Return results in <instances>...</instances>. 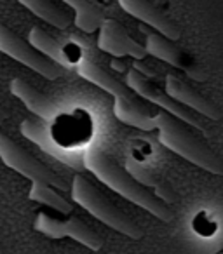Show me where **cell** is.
<instances>
[{
	"label": "cell",
	"instance_id": "6da1fadb",
	"mask_svg": "<svg viewBox=\"0 0 223 254\" xmlns=\"http://www.w3.org/2000/svg\"><path fill=\"white\" fill-rule=\"evenodd\" d=\"M82 160H84L85 169L91 171L99 181H103L106 187L112 188L115 193L122 195L129 202L140 205L142 209L149 211L150 214L162 219V221H173V211L167 207V204H162L160 200H157L152 191H149L142 185L136 183L126 173L124 167L119 166V162L115 159L108 157L101 150L92 148L84 153Z\"/></svg>",
	"mask_w": 223,
	"mask_h": 254
},
{
	"label": "cell",
	"instance_id": "7a4b0ae2",
	"mask_svg": "<svg viewBox=\"0 0 223 254\" xmlns=\"http://www.w3.org/2000/svg\"><path fill=\"white\" fill-rule=\"evenodd\" d=\"M153 122L155 129L159 131V141L166 148L208 173L223 174V160L208 145L195 138L183 122L173 119L166 112L155 113Z\"/></svg>",
	"mask_w": 223,
	"mask_h": 254
},
{
	"label": "cell",
	"instance_id": "3957f363",
	"mask_svg": "<svg viewBox=\"0 0 223 254\" xmlns=\"http://www.w3.org/2000/svg\"><path fill=\"white\" fill-rule=\"evenodd\" d=\"M72 198L80 207L91 212L96 219L105 223L110 228H114L115 232L135 240H140L143 237V230L136 225L135 219L122 212L115 204H112L87 178L80 176V174H77L72 181Z\"/></svg>",
	"mask_w": 223,
	"mask_h": 254
},
{
	"label": "cell",
	"instance_id": "277c9868",
	"mask_svg": "<svg viewBox=\"0 0 223 254\" xmlns=\"http://www.w3.org/2000/svg\"><path fill=\"white\" fill-rule=\"evenodd\" d=\"M0 159L12 171L28 178L32 183H42L51 188L58 187L61 190H68V185L56 173H53L49 167L44 166L40 160H37L32 153L21 148L4 132H0Z\"/></svg>",
	"mask_w": 223,
	"mask_h": 254
},
{
	"label": "cell",
	"instance_id": "5b68a950",
	"mask_svg": "<svg viewBox=\"0 0 223 254\" xmlns=\"http://www.w3.org/2000/svg\"><path fill=\"white\" fill-rule=\"evenodd\" d=\"M0 53H4L5 56L12 58L49 80H54L65 73L63 68L37 53L26 40H23L18 33L7 28L4 23H0Z\"/></svg>",
	"mask_w": 223,
	"mask_h": 254
},
{
	"label": "cell",
	"instance_id": "8992f818",
	"mask_svg": "<svg viewBox=\"0 0 223 254\" xmlns=\"http://www.w3.org/2000/svg\"><path fill=\"white\" fill-rule=\"evenodd\" d=\"M126 87H128L136 98L140 96V98H145L147 101L155 103L157 106L166 110L167 115H171L173 119L180 120V122H183V124H188V126L197 127L201 131H206L204 124L199 120V117L195 115L194 112H190V110L178 105L176 101H173L166 92H162L157 85H153L149 78L140 75L136 70H128V75H126Z\"/></svg>",
	"mask_w": 223,
	"mask_h": 254
},
{
	"label": "cell",
	"instance_id": "52a82bcc",
	"mask_svg": "<svg viewBox=\"0 0 223 254\" xmlns=\"http://www.w3.org/2000/svg\"><path fill=\"white\" fill-rule=\"evenodd\" d=\"M98 47L106 54H112L115 58L131 56L136 61H142L147 56L145 47L140 46L131 35L124 30V26L115 19H105V23L99 28Z\"/></svg>",
	"mask_w": 223,
	"mask_h": 254
},
{
	"label": "cell",
	"instance_id": "ba28073f",
	"mask_svg": "<svg viewBox=\"0 0 223 254\" xmlns=\"http://www.w3.org/2000/svg\"><path fill=\"white\" fill-rule=\"evenodd\" d=\"M145 53L150 56L157 58V60L164 61V63L171 64V66L178 68V70H183L188 77H192L194 80L202 82L206 80V75L194 61H190L180 49L176 47V44L171 42V40L164 39L162 35L155 32L147 33L145 39Z\"/></svg>",
	"mask_w": 223,
	"mask_h": 254
},
{
	"label": "cell",
	"instance_id": "9c48e42d",
	"mask_svg": "<svg viewBox=\"0 0 223 254\" xmlns=\"http://www.w3.org/2000/svg\"><path fill=\"white\" fill-rule=\"evenodd\" d=\"M121 7L124 9L128 14H131L133 18L142 19L143 23H147L149 26H152L155 30V33L162 35L164 39L176 42L180 40L181 33L180 28L176 26V23L169 18L167 14H164V11H160L155 4L150 2H143V0H121L119 2Z\"/></svg>",
	"mask_w": 223,
	"mask_h": 254
},
{
	"label": "cell",
	"instance_id": "30bf717a",
	"mask_svg": "<svg viewBox=\"0 0 223 254\" xmlns=\"http://www.w3.org/2000/svg\"><path fill=\"white\" fill-rule=\"evenodd\" d=\"M166 94L169 96L173 101L181 105L187 110H194V113H201L204 117H209L213 120L220 119V112L213 101H209L206 96H202L195 87L181 80L180 77L169 73L166 77Z\"/></svg>",
	"mask_w": 223,
	"mask_h": 254
},
{
	"label": "cell",
	"instance_id": "8fae6325",
	"mask_svg": "<svg viewBox=\"0 0 223 254\" xmlns=\"http://www.w3.org/2000/svg\"><path fill=\"white\" fill-rule=\"evenodd\" d=\"M11 92L23 101V105L30 110L32 113H35L40 120H46V122H53L58 117L60 110L54 105V101L51 98H47L46 94L35 89L33 85H30L23 78H12L11 84H9Z\"/></svg>",
	"mask_w": 223,
	"mask_h": 254
},
{
	"label": "cell",
	"instance_id": "7c38bea8",
	"mask_svg": "<svg viewBox=\"0 0 223 254\" xmlns=\"http://www.w3.org/2000/svg\"><path fill=\"white\" fill-rule=\"evenodd\" d=\"M114 113L121 122L133 126L142 131H153L155 122L150 110L143 106L136 99V96H126V98H114Z\"/></svg>",
	"mask_w": 223,
	"mask_h": 254
},
{
	"label": "cell",
	"instance_id": "4fadbf2b",
	"mask_svg": "<svg viewBox=\"0 0 223 254\" xmlns=\"http://www.w3.org/2000/svg\"><path fill=\"white\" fill-rule=\"evenodd\" d=\"M28 44L37 51L39 54H42L44 58H47L49 61H53L54 64L65 68L74 66V63L68 58V47L67 44H61L60 40H56L54 37H51L46 30L33 26L28 33Z\"/></svg>",
	"mask_w": 223,
	"mask_h": 254
},
{
	"label": "cell",
	"instance_id": "5bb4252c",
	"mask_svg": "<svg viewBox=\"0 0 223 254\" xmlns=\"http://www.w3.org/2000/svg\"><path fill=\"white\" fill-rule=\"evenodd\" d=\"M67 5L75 12V26L84 33H94L105 23V11L101 5L92 4L87 0H67Z\"/></svg>",
	"mask_w": 223,
	"mask_h": 254
},
{
	"label": "cell",
	"instance_id": "9a60e30c",
	"mask_svg": "<svg viewBox=\"0 0 223 254\" xmlns=\"http://www.w3.org/2000/svg\"><path fill=\"white\" fill-rule=\"evenodd\" d=\"M21 5H25L37 18L44 19L54 28L65 30L72 23V18L68 16V12H65L61 7H58L53 2H47V0H21Z\"/></svg>",
	"mask_w": 223,
	"mask_h": 254
},
{
	"label": "cell",
	"instance_id": "2e32d148",
	"mask_svg": "<svg viewBox=\"0 0 223 254\" xmlns=\"http://www.w3.org/2000/svg\"><path fill=\"white\" fill-rule=\"evenodd\" d=\"M21 132H23V136H26V138L32 139L33 143H37L39 146H42L49 155L56 157V159H60V160H67V162H70V160L63 155V152H61L60 146L54 143L53 136L49 134V129L44 126L42 120H32V119L25 120L23 126H21Z\"/></svg>",
	"mask_w": 223,
	"mask_h": 254
},
{
	"label": "cell",
	"instance_id": "e0dca14e",
	"mask_svg": "<svg viewBox=\"0 0 223 254\" xmlns=\"http://www.w3.org/2000/svg\"><path fill=\"white\" fill-rule=\"evenodd\" d=\"M65 228H67V237H72L74 240L84 244L89 249L99 251L103 247V237L98 232H94L89 225H85L77 216H70V219L65 221Z\"/></svg>",
	"mask_w": 223,
	"mask_h": 254
},
{
	"label": "cell",
	"instance_id": "ac0fdd59",
	"mask_svg": "<svg viewBox=\"0 0 223 254\" xmlns=\"http://www.w3.org/2000/svg\"><path fill=\"white\" fill-rule=\"evenodd\" d=\"M28 197L32 198V200L39 202V204L49 205V207L56 209V211L61 212V214H68L72 209L70 204H68L60 193H56L54 188L47 187V185H42V183H32Z\"/></svg>",
	"mask_w": 223,
	"mask_h": 254
},
{
	"label": "cell",
	"instance_id": "d6986e66",
	"mask_svg": "<svg viewBox=\"0 0 223 254\" xmlns=\"http://www.w3.org/2000/svg\"><path fill=\"white\" fill-rule=\"evenodd\" d=\"M126 173H128L136 183L142 185L143 188H147V187L157 188L160 181H162V180H159V176H157L152 169H149V167H145L143 164H140L138 160H135L133 157H128V160H126Z\"/></svg>",
	"mask_w": 223,
	"mask_h": 254
},
{
	"label": "cell",
	"instance_id": "ffe728a7",
	"mask_svg": "<svg viewBox=\"0 0 223 254\" xmlns=\"http://www.w3.org/2000/svg\"><path fill=\"white\" fill-rule=\"evenodd\" d=\"M33 228L42 233V235L49 237V239H63V237H67V228H65L63 219L53 218L47 212H39L37 214Z\"/></svg>",
	"mask_w": 223,
	"mask_h": 254
},
{
	"label": "cell",
	"instance_id": "44dd1931",
	"mask_svg": "<svg viewBox=\"0 0 223 254\" xmlns=\"http://www.w3.org/2000/svg\"><path fill=\"white\" fill-rule=\"evenodd\" d=\"M112 68L117 71H126V68H128V63L122 60H119V58H115V60H112Z\"/></svg>",
	"mask_w": 223,
	"mask_h": 254
},
{
	"label": "cell",
	"instance_id": "7402d4cb",
	"mask_svg": "<svg viewBox=\"0 0 223 254\" xmlns=\"http://www.w3.org/2000/svg\"><path fill=\"white\" fill-rule=\"evenodd\" d=\"M5 119H7V113H5V110L0 106V126L5 122Z\"/></svg>",
	"mask_w": 223,
	"mask_h": 254
}]
</instances>
